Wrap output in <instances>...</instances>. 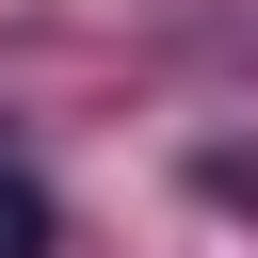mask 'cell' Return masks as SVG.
<instances>
[{"label":"cell","mask_w":258,"mask_h":258,"mask_svg":"<svg viewBox=\"0 0 258 258\" xmlns=\"http://www.w3.org/2000/svg\"><path fill=\"white\" fill-rule=\"evenodd\" d=\"M0 258H48V194L32 177H0Z\"/></svg>","instance_id":"obj_1"}]
</instances>
